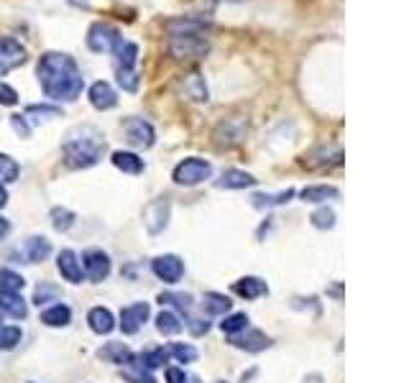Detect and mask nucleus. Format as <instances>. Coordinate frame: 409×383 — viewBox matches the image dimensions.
<instances>
[{"label":"nucleus","mask_w":409,"mask_h":383,"mask_svg":"<svg viewBox=\"0 0 409 383\" xmlns=\"http://www.w3.org/2000/svg\"><path fill=\"white\" fill-rule=\"evenodd\" d=\"M133 360H136L141 368L154 371V368H161V365L169 360V353H166V347H156V350H146V353H141V355H133Z\"/></svg>","instance_id":"30"},{"label":"nucleus","mask_w":409,"mask_h":383,"mask_svg":"<svg viewBox=\"0 0 409 383\" xmlns=\"http://www.w3.org/2000/svg\"><path fill=\"white\" fill-rule=\"evenodd\" d=\"M57 287H49L47 281H41V287H36V294H34V302L36 304H47V302H51V299H57Z\"/></svg>","instance_id":"43"},{"label":"nucleus","mask_w":409,"mask_h":383,"mask_svg":"<svg viewBox=\"0 0 409 383\" xmlns=\"http://www.w3.org/2000/svg\"><path fill=\"white\" fill-rule=\"evenodd\" d=\"M5 202H8V192H5V187L0 182V207H5Z\"/></svg>","instance_id":"49"},{"label":"nucleus","mask_w":409,"mask_h":383,"mask_svg":"<svg viewBox=\"0 0 409 383\" xmlns=\"http://www.w3.org/2000/svg\"><path fill=\"white\" fill-rule=\"evenodd\" d=\"M294 197V189H282V192H261V194H254L251 197V204L259 207V210H269V207H279V204H287V202Z\"/></svg>","instance_id":"24"},{"label":"nucleus","mask_w":409,"mask_h":383,"mask_svg":"<svg viewBox=\"0 0 409 383\" xmlns=\"http://www.w3.org/2000/svg\"><path fill=\"white\" fill-rule=\"evenodd\" d=\"M123 131H126V141L133 148H151L156 144L154 125L144 120V118H128L123 123Z\"/></svg>","instance_id":"8"},{"label":"nucleus","mask_w":409,"mask_h":383,"mask_svg":"<svg viewBox=\"0 0 409 383\" xmlns=\"http://www.w3.org/2000/svg\"><path fill=\"white\" fill-rule=\"evenodd\" d=\"M159 302H161V304L176 306L179 312H189V309H192V304H195L192 294H179V291H166V294H161V297H159Z\"/></svg>","instance_id":"37"},{"label":"nucleus","mask_w":409,"mask_h":383,"mask_svg":"<svg viewBox=\"0 0 409 383\" xmlns=\"http://www.w3.org/2000/svg\"><path fill=\"white\" fill-rule=\"evenodd\" d=\"M59 107L54 105H29L26 107V118L31 120H47V118H59Z\"/></svg>","instance_id":"42"},{"label":"nucleus","mask_w":409,"mask_h":383,"mask_svg":"<svg viewBox=\"0 0 409 383\" xmlns=\"http://www.w3.org/2000/svg\"><path fill=\"white\" fill-rule=\"evenodd\" d=\"M10 125H13V131H16L21 138H29L31 135V125L26 115H10Z\"/></svg>","instance_id":"45"},{"label":"nucleus","mask_w":409,"mask_h":383,"mask_svg":"<svg viewBox=\"0 0 409 383\" xmlns=\"http://www.w3.org/2000/svg\"><path fill=\"white\" fill-rule=\"evenodd\" d=\"M182 92H185L192 103H207L210 100V90H207V82H204V75L192 69L189 75H185L182 79Z\"/></svg>","instance_id":"15"},{"label":"nucleus","mask_w":409,"mask_h":383,"mask_svg":"<svg viewBox=\"0 0 409 383\" xmlns=\"http://www.w3.org/2000/svg\"><path fill=\"white\" fill-rule=\"evenodd\" d=\"M213 176V163L200 159V156H189L185 161H179L172 172V179L182 187H195V184H202L204 179Z\"/></svg>","instance_id":"5"},{"label":"nucleus","mask_w":409,"mask_h":383,"mask_svg":"<svg viewBox=\"0 0 409 383\" xmlns=\"http://www.w3.org/2000/svg\"><path fill=\"white\" fill-rule=\"evenodd\" d=\"M169 57L174 62H200L210 51V36L204 31L195 34H169Z\"/></svg>","instance_id":"3"},{"label":"nucleus","mask_w":409,"mask_h":383,"mask_svg":"<svg viewBox=\"0 0 409 383\" xmlns=\"http://www.w3.org/2000/svg\"><path fill=\"white\" fill-rule=\"evenodd\" d=\"M164 375H166V383H187L189 381L185 371H182V368H174V365H169Z\"/></svg>","instance_id":"46"},{"label":"nucleus","mask_w":409,"mask_h":383,"mask_svg":"<svg viewBox=\"0 0 409 383\" xmlns=\"http://www.w3.org/2000/svg\"><path fill=\"white\" fill-rule=\"evenodd\" d=\"M116 77L123 92H136L138 90V69H116Z\"/></svg>","instance_id":"40"},{"label":"nucleus","mask_w":409,"mask_h":383,"mask_svg":"<svg viewBox=\"0 0 409 383\" xmlns=\"http://www.w3.org/2000/svg\"><path fill=\"white\" fill-rule=\"evenodd\" d=\"M166 353L172 355L176 363H195L197 355H200L195 345H189V343H169Z\"/></svg>","instance_id":"32"},{"label":"nucleus","mask_w":409,"mask_h":383,"mask_svg":"<svg viewBox=\"0 0 409 383\" xmlns=\"http://www.w3.org/2000/svg\"><path fill=\"white\" fill-rule=\"evenodd\" d=\"M0 312H5L13 319H23L29 315V306H26L23 297L16 294V291H0Z\"/></svg>","instance_id":"22"},{"label":"nucleus","mask_w":409,"mask_h":383,"mask_svg":"<svg viewBox=\"0 0 409 383\" xmlns=\"http://www.w3.org/2000/svg\"><path fill=\"white\" fill-rule=\"evenodd\" d=\"M187 327L192 330V335H204V332L210 330V325H207L204 319H197V317H189V319H187Z\"/></svg>","instance_id":"47"},{"label":"nucleus","mask_w":409,"mask_h":383,"mask_svg":"<svg viewBox=\"0 0 409 383\" xmlns=\"http://www.w3.org/2000/svg\"><path fill=\"white\" fill-rule=\"evenodd\" d=\"M116 54V69H136L138 64V44L133 41H120V47L113 51Z\"/></svg>","instance_id":"25"},{"label":"nucleus","mask_w":409,"mask_h":383,"mask_svg":"<svg viewBox=\"0 0 409 383\" xmlns=\"http://www.w3.org/2000/svg\"><path fill=\"white\" fill-rule=\"evenodd\" d=\"M75 212L67 210V207H54L51 210V225H54V230H59V233H67L72 225H75Z\"/></svg>","instance_id":"38"},{"label":"nucleus","mask_w":409,"mask_h":383,"mask_svg":"<svg viewBox=\"0 0 409 383\" xmlns=\"http://www.w3.org/2000/svg\"><path fill=\"white\" fill-rule=\"evenodd\" d=\"M164 29L169 34H195V31H210V21L197 18V16H176L164 23Z\"/></svg>","instance_id":"18"},{"label":"nucleus","mask_w":409,"mask_h":383,"mask_svg":"<svg viewBox=\"0 0 409 383\" xmlns=\"http://www.w3.org/2000/svg\"><path fill=\"white\" fill-rule=\"evenodd\" d=\"M202 309L207 315H228L233 309V302L220 291H207L202 299Z\"/></svg>","instance_id":"27"},{"label":"nucleus","mask_w":409,"mask_h":383,"mask_svg":"<svg viewBox=\"0 0 409 383\" xmlns=\"http://www.w3.org/2000/svg\"><path fill=\"white\" fill-rule=\"evenodd\" d=\"M156 330H159L161 335H176V332L185 330V325H182V319H179L174 312L164 309V312L156 315Z\"/></svg>","instance_id":"31"},{"label":"nucleus","mask_w":409,"mask_h":383,"mask_svg":"<svg viewBox=\"0 0 409 383\" xmlns=\"http://www.w3.org/2000/svg\"><path fill=\"white\" fill-rule=\"evenodd\" d=\"M107 144L103 133L92 125H77L72 128L62 144L64 151V161L69 169H90L103 159Z\"/></svg>","instance_id":"2"},{"label":"nucleus","mask_w":409,"mask_h":383,"mask_svg":"<svg viewBox=\"0 0 409 383\" xmlns=\"http://www.w3.org/2000/svg\"><path fill=\"white\" fill-rule=\"evenodd\" d=\"M57 268L64 281H69V284H82V276H85V274H82V263H79V256L75 250H69V248L62 250L57 256Z\"/></svg>","instance_id":"13"},{"label":"nucleus","mask_w":409,"mask_h":383,"mask_svg":"<svg viewBox=\"0 0 409 383\" xmlns=\"http://www.w3.org/2000/svg\"><path fill=\"white\" fill-rule=\"evenodd\" d=\"M8 230H10V222L0 215V238H5V235H8Z\"/></svg>","instance_id":"48"},{"label":"nucleus","mask_w":409,"mask_h":383,"mask_svg":"<svg viewBox=\"0 0 409 383\" xmlns=\"http://www.w3.org/2000/svg\"><path fill=\"white\" fill-rule=\"evenodd\" d=\"M88 325L95 335H110L116 330V317L107 306H92L88 312Z\"/></svg>","instance_id":"17"},{"label":"nucleus","mask_w":409,"mask_h":383,"mask_svg":"<svg viewBox=\"0 0 409 383\" xmlns=\"http://www.w3.org/2000/svg\"><path fill=\"white\" fill-rule=\"evenodd\" d=\"M26 287V278L10 271V268H0V291H16L18 294L21 289Z\"/></svg>","instance_id":"35"},{"label":"nucleus","mask_w":409,"mask_h":383,"mask_svg":"<svg viewBox=\"0 0 409 383\" xmlns=\"http://www.w3.org/2000/svg\"><path fill=\"white\" fill-rule=\"evenodd\" d=\"M98 358L107 360V363H118V365H128L133 360V353H131V347L123 343H107L105 347H100L98 350Z\"/></svg>","instance_id":"23"},{"label":"nucleus","mask_w":409,"mask_h":383,"mask_svg":"<svg viewBox=\"0 0 409 383\" xmlns=\"http://www.w3.org/2000/svg\"><path fill=\"white\" fill-rule=\"evenodd\" d=\"M246 135H248V118L246 115H228L215 125L213 131L215 146H220V148H233Z\"/></svg>","instance_id":"4"},{"label":"nucleus","mask_w":409,"mask_h":383,"mask_svg":"<svg viewBox=\"0 0 409 383\" xmlns=\"http://www.w3.org/2000/svg\"><path fill=\"white\" fill-rule=\"evenodd\" d=\"M21 174L18 161L8 156V153H0V182H16Z\"/></svg>","instance_id":"39"},{"label":"nucleus","mask_w":409,"mask_h":383,"mask_svg":"<svg viewBox=\"0 0 409 383\" xmlns=\"http://www.w3.org/2000/svg\"><path fill=\"white\" fill-rule=\"evenodd\" d=\"M148 315H151V306L148 302H136V304H128L120 309V330L123 335H136L141 327L146 325Z\"/></svg>","instance_id":"11"},{"label":"nucleus","mask_w":409,"mask_h":383,"mask_svg":"<svg viewBox=\"0 0 409 383\" xmlns=\"http://www.w3.org/2000/svg\"><path fill=\"white\" fill-rule=\"evenodd\" d=\"M41 322L47 327H67L72 322V309L67 304H54L41 312Z\"/></svg>","instance_id":"26"},{"label":"nucleus","mask_w":409,"mask_h":383,"mask_svg":"<svg viewBox=\"0 0 409 383\" xmlns=\"http://www.w3.org/2000/svg\"><path fill=\"white\" fill-rule=\"evenodd\" d=\"M304 383H322V375L320 373H312L304 378Z\"/></svg>","instance_id":"50"},{"label":"nucleus","mask_w":409,"mask_h":383,"mask_svg":"<svg viewBox=\"0 0 409 383\" xmlns=\"http://www.w3.org/2000/svg\"><path fill=\"white\" fill-rule=\"evenodd\" d=\"M51 253V243L44 235H34V238L26 240V256H29L31 263H39V261H47Z\"/></svg>","instance_id":"28"},{"label":"nucleus","mask_w":409,"mask_h":383,"mask_svg":"<svg viewBox=\"0 0 409 383\" xmlns=\"http://www.w3.org/2000/svg\"><path fill=\"white\" fill-rule=\"evenodd\" d=\"M341 192H338V187H330V184H315V187H304L302 192H300V197H302L304 202H325V200H335Z\"/></svg>","instance_id":"29"},{"label":"nucleus","mask_w":409,"mask_h":383,"mask_svg":"<svg viewBox=\"0 0 409 383\" xmlns=\"http://www.w3.org/2000/svg\"><path fill=\"white\" fill-rule=\"evenodd\" d=\"M217 3H243V0H217Z\"/></svg>","instance_id":"51"},{"label":"nucleus","mask_w":409,"mask_h":383,"mask_svg":"<svg viewBox=\"0 0 409 383\" xmlns=\"http://www.w3.org/2000/svg\"><path fill=\"white\" fill-rule=\"evenodd\" d=\"M169 217H172V202L166 197H159V200L148 202L146 210H144V228L151 235H159L169 225Z\"/></svg>","instance_id":"9"},{"label":"nucleus","mask_w":409,"mask_h":383,"mask_svg":"<svg viewBox=\"0 0 409 383\" xmlns=\"http://www.w3.org/2000/svg\"><path fill=\"white\" fill-rule=\"evenodd\" d=\"M233 291L241 299H259L263 297V294H269V287H266V281L259 276H243L233 284Z\"/></svg>","instance_id":"20"},{"label":"nucleus","mask_w":409,"mask_h":383,"mask_svg":"<svg viewBox=\"0 0 409 383\" xmlns=\"http://www.w3.org/2000/svg\"><path fill=\"white\" fill-rule=\"evenodd\" d=\"M310 220L317 230H330L335 228V212H332L330 207H320V210L312 212Z\"/></svg>","instance_id":"41"},{"label":"nucleus","mask_w":409,"mask_h":383,"mask_svg":"<svg viewBox=\"0 0 409 383\" xmlns=\"http://www.w3.org/2000/svg\"><path fill=\"white\" fill-rule=\"evenodd\" d=\"M110 161H113V166H116V169H120L123 174H141L144 169H146L144 159H141L138 153H133V151H113Z\"/></svg>","instance_id":"21"},{"label":"nucleus","mask_w":409,"mask_h":383,"mask_svg":"<svg viewBox=\"0 0 409 383\" xmlns=\"http://www.w3.org/2000/svg\"><path fill=\"white\" fill-rule=\"evenodd\" d=\"M36 77L44 95L54 103H75L85 87L82 69L77 67L75 57L64 51H44L36 62Z\"/></svg>","instance_id":"1"},{"label":"nucleus","mask_w":409,"mask_h":383,"mask_svg":"<svg viewBox=\"0 0 409 383\" xmlns=\"http://www.w3.org/2000/svg\"><path fill=\"white\" fill-rule=\"evenodd\" d=\"M220 330H223L225 335H238V332H243V330H248V315H246V312L228 315L223 322H220Z\"/></svg>","instance_id":"33"},{"label":"nucleus","mask_w":409,"mask_h":383,"mask_svg":"<svg viewBox=\"0 0 409 383\" xmlns=\"http://www.w3.org/2000/svg\"><path fill=\"white\" fill-rule=\"evenodd\" d=\"M151 271L164 284H176L179 278L185 276V261L174 256V253H166V256H159V259L151 261Z\"/></svg>","instance_id":"12"},{"label":"nucleus","mask_w":409,"mask_h":383,"mask_svg":"<svg viewBox=\"0 0 409 383\" xmlns=\"http://www.w3.org/2000/svg\"><path fill=\"white\" fill-rule=\"evenodd\" d=\"M82 274L90 278V281H95V284H100V281H105L107 276H110V256H107L105 250L100 248H90L82 253Z\"/></svg>","instance_id":"7"},{"label":"nucleus","mask_w":409,"mask_h":383,"mask_svg":"<svg viewBox=\"0 0 409 383\" xmlns=\"http://www.w3.org/2000/svg\"><path fill=\"white\" fill-rule=\"evenodd\" d=\"M26 59H29V54H26V47L21 41H16V38H0V77L13 72L21 64H26Z\"/></svg>","instance_id":"10"},{"label":"nucleus","mask_w":409,"mask_h":383,"mask_svg":"<svg viewBox=\"0 0 409 383\" xmlns=\"http://www.w3.org/2000/svg\"><path fill=\"white\" fill-rule=\"evenodd\" d=\"M120 375L126 378L128 383H156V378L151 373H148L146 368H141V365L136 363V360H131V363L120 371Z\"/></svg>","instance_id":"34"},{"label":"nucleus","mask_w":409,"mask_h":383,"mask_svg":"<svg viewBox=\"0 0 409 383\" xmlns=\"http://www.w3.org/2000/svg\"><path fill=\"white\" fill-rule=\"evenodd\" d=\"M120 31L116 26H110V23H92L88 29V49L90 51H95V54H113L118 47H120Z\"/></svg>","instance_id":"6"},{"label":"nucleus","mask_w":409,"mask_h":383,"mask_svg":"<svg viewBox=\"0 0 409 383\" xmlns=\"http://www.w3.org/2000/svg\"><path fill=\"white\" fill-rule=\"evenodd\" d=\"M0 105H5V107L18 105V92L10 85H5V82H0Z\"/></svg>","instance_id":"44"},{"label":"nucleus","mask_w":409,"mask_h":383,"mask_svg":"<svg viewBox=\"0 0 409 383\" xmlns=\"http://www.w3.org/2000/svg\"><path fill=\"white\" fill-rule=\"evenodd\" d=\"M256 182H259V179H256L254 174L241 172V169H225L215 184H217L220 189H246V187H254Z\"/></svg>","instance_id":"19"},{"label":"nucleus","mask_w":409,"mask_h":383,"mask_svg":"<svg viewBox=\"0 0 409 383\" xmlns=\"http://www.w3.org/2000/svg\"><path fill=\"white\" fill-rule=\"evenodd\" d=\"M23 340V330L16 325H0V350H13Z\"/></svg>","instance_id":"36"},{"label":"nucleus","mask_w":409,"mask_h":383,"mask_svg":"<svg viewBox=\"0 0 409 383\" xmlns=\"http://www.w3.org/2000/svg\"><path fill=\"white\" fill-rule=\"evenodd\" d=\"M215 383H225V381H215Z\"/></svg>","instance_id":"52"},{"label":"nucleus","mask_w":409,"mask_h":383,"mask_svg":"<svg viewBox=\"0 0 409 383\" xmlns=\"http://www.w3.org/2000/svg\"><path fill=\"white\" fill-rule=\"evenodd\" d=\"M233 345L246 353H261L266 347H272V337L261 330H243V335H235Z\"/></svg>","instance_id":"16"},{"label":"nucleus","mask_w":409,"mask_h":383,"mask_svg":"<svg viewBox=\"0 0 409 383\" xmlns=\"http://www.w3.org/2000/svg\"><path fill=\"white\" fill-rule=\"evenodd\" d=\"M88 97H90V105L95 107V110H113V107L118 105V92L105 79H100V82H95V85L90 87Z\"/></svg>","instance_id":"14"}]
</instances>
